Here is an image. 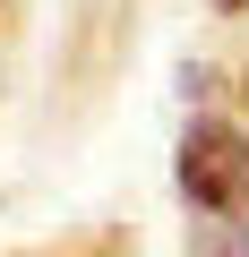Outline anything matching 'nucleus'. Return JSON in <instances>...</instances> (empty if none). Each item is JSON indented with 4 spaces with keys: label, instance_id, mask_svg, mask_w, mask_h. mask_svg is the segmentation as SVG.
Instances as JSON below:
<instances>
[{
    "label": "nucleus",
    "instance_id": "f257e3e1",
    "mask_svg": "<svg viewBox=\"0 0 249 257\" xmlns=\"http://www.w3.org/2000/svg\"><path fill=\"white\" fill-rule=\"evenodd\" d=\"M181 189H189L198 223L223 240V257H249V138H232V128H189Z\"/></svg>",
    "mask_w": 249,
    "mask_h": 257
}]
</instances>
